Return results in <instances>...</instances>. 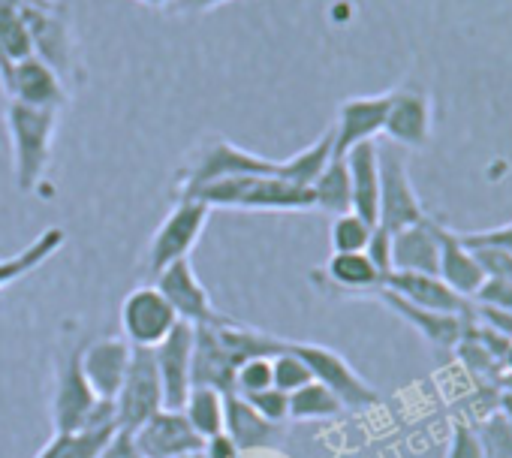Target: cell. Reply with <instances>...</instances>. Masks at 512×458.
Segmentation results:
<instances>
[{
	"label": "cell",
	"mask_w": 512,
	"mask_h": 458,
	"mask_svg": "<svg viewBox=\"0 0 512 458\" xmlns=\"http://www.w3.org/2000/svg\"><path fill=\"white\" fill-rule=\"evenodd\" d=\"M154 287L163 293V299L172 305L178 320L187 323V326H208V323L223 320V314L214 308L208 290L196 278V269H193L190 260H178V263L160 269Z\"/></svg>",
	"instance_id": "obj_12"
},
{
	"label": "cell",
	"mask_w": 512,
	"mask_h": 458,
	"mask_svg": "<svg viewBox=\"0 0 512 458\" xmlns=\"http://www.w3.org/2000/svg\"><path fill=\"white\" fill-rule=\"evenodd\" d=\"M386 112H389V91L344 100L338 106V118L332 127L335 154L344 157L350 148H356L362 142H377V136H383Z\"/></svg>",
	"instance_id": "obj_16"
},
{
	"label": "cell",
	"mask_w": 512,
	"mask_h": 458,
	"mask_svg": "<svg viewBox=\"0 0 512 458\" xmlns=\"http://www.w3.org/2000/svg\"><path fill=\"white\" fill-rule=\"evenodd\" d=\"M380 287L398 293L401 299L428 308V311H440V314H455L464 317L470 314V299H461L458 293H452L437 275H416V272H389Z\"/></svg>",
	"instance_id": "obj_22"
},
{
	"label": "cell",
	"mask_w": 512,
	"mask_h": 458,
	"mask_svg": "<svg viewBox=\"0 0 512 458\" xmlns=\"http://www.w3.org/2000/svg\"><path fill=\"white\" fill-rule=\"evenodd\" d=\"M500 389H512V383H503V386H500Z\"/></svg>",
	"instance_id": "obj_49"
},
{
	"label": "cell",
	"mask_w": 512,
	"mask_h": 458,
	"mask_svg": "<svg viewBox=\"0 0 512 458\" xmlns=\"http://www.w3.org/2000/svg\"><path fill=\"white\" fill-rule=\"evenodd\" d=\"M443 220L425 214L419 223L401 229L392 236V272H416V275H437L440 269V236Z\"/></svg>",
	"instance_id": "obj_18"
},
{
	"label": "cell",
	"mask_w": 512,
	"mask_h": 458,
	"mask_svg": "<svg viewBox=\"0 0 512 458\" xmlns=\"http://www.w3.org/2000/svg\"><path fill=\"white\" fill-rule=\"evenodd\" d=\"M503 368H506V374H512V341H509V347H506V356H503Z\"/></svg>",
	"instance_id": "obj_47"
},
{
	"label": "cell",
	"mask_w": 512,
	"mask_h": 458,
	"mask_svg": "<svg viewBox=\"0 0 512 458\" xmlns=\"http://www.w3.org/2000/svg\"><path fill=\"white\" fill-rule=\"evenodd\" d=\"M181 410L193 431L202 437V443L223 434V392L211 386H193Z\"/></svg>",
	"instance_id": "obj_29"
},
{
	"label": "cell",
	"mask_w": 512,
	"mask_h": 458,
	"mask_svg": "<svg viewBox=\"0 0 512 458\" xmlns=\"http://www.w3.org/2000/svg\"><path fill=\"white\" fill-rule=\"evenodd\" d=\"M211 208L199 199L190 196H178L172 211L163 217V223L154 229L151 245H148V269L157 275L160 269L178 263V260H190V251L196 248L202 229L208 226Z\"/></svg>",
	"instance_id": "obj_8"
},
{
	"label": "cell",
	"mask_w": 512,
	"mask_h": 458,
	"mask_svg": "<svg viewBox=\"0 0 512 458\" xmlns=\"http://www.w3.org/2000/svg\"><path fill=\"white\" fill-rule=\"evenodd\" d=\"M97 458H145V455L139 452V446H136L130 431H115Z\"/></svg>",
	"instance_id": "obj_42"
},
{
	"label": "cell",
	"mask_w": 512,
	"mask_h": 458,
	"mask_svg": "<svg viewBox=\"0 0 512 458\" xmlns=\"http://www.w3.org/2000/svg\"><path fill=\"white\" fill-rule=\"evenodd\" d=\"M64 245H67L64 229L61 226H49V229H43V233L28 248H22L19 254L0 257V290L16 284V281H22V278H28L40 266H46Z\"/></svg>",
	"instance_id": "obj_26"
},
{
	"label": "cell",
	"mask_w": 512,
	"mask_h": 458,
	"mask_svg": "<svg viewBox=\"0 0 512 458\" xmlns=\"http://www.w3.org/2000/svg\"><path fill=\"white\" fill-rule=\"evenodd\" d=\"M0 88H4L7 100L25 103V106H37V109L61 112L70 103V88L40 58H28V61L13 64L7 82L0 85Z\"/></svg>",
	"instance_id": "obj_15"
},
{
	"label": "cell",
	"mask_w": 512,
	"mask_h": 458,
	"mask_svg": "<svg viewBox=\"0 0 512 458\" xmlns=\"http://www.w3.org/2000/svg\"><path fill=\"white\" fill-rule=\"evenodd\" d=\"M314 193V208L338 217L353 211V190H350V172H347V157L332 154L317 181L311 184Z\"/></svg>",
	"instance_id": "obj_28"
},
{
	"label": "cell",
	"mask_w": 512,
	"mask_h": 458,
	"mask_svg": "<svg viewBox=\"0 0 512 458\" xmlns=\"http://www.w3.org/2000/svg\"><path fill=\"white\" fill-rule=\"evenodd\" d=\"M139 4H145V7H154V10H169L172 7V0H139Z\"/></svg>",
	"instance_id": "obj_46"
},
{
	"label": "cell",
	"mask_w": 512,
	"mask_h": 458,
	"mask_svg": "<svg viewBox=\"0 0 512 458\" xmlns=\"http://www.w3.org/2000/svg\"><path fill=\"white\" fill-rule=\"evenodd\" d=\"M97 395L88 386L82 365H79V353L67 356L58 368V386H55V398H52V422L55 431H82L97 407Z\"/></svg>",
	"instance_id": "obj_17"
},
{
	"label": "cell",
	"mask_w": 512,
	"mask_h": 458,
	"mask_svg": "<svg viewBox=\"0 0 512 458\" xmlns=\"http://www.w3.org/2000/svg\"><path fill=\"white\" fill-rule=\"evenodd\" d=\"M58 115L52 109H37L25 106L16 100H7V133L13 145V172H16V187L22 193H34L52 163V145L58 133Z\"/></svg>",
	"instance_id": "obj_3"
},
{
	"label": "cell",
	"mask_w": 512,
	"mask_h": 458,
	"mask_svg": "<svg viewBox=\"0 0 512 458\" xmlns=\"http://www.w3.org/2000/svg\"><path fill=\"white\" fill-rule=\"evenodd\" d=\"M437 278L458 293L461 299H473L479 293V287L485 284V272L479 266V260L473 257L470 248L461 245L458 233L449 226H443V236H440V269Z\"/></svg>",
	"instance_id": "obj_24"
},
{
	"label": "cell",
	"mask_w": 512,
	"mask_h": 458,
	"mask_svg": "<svg viewBox=\"0 0 512 458\" xmlns=\"http://www.w3.org/2000/svg\"><path fill=\"white\" fill-rule=\"evenodd\" d=\"M332 154H335V139H332V127H329L317 142H311L308 148H302L293 157L281 160L284 163V178L299 184V187H311Z\"/></svg>",
	"instance_id": "obj_30"
},
{
	"label": "cell",
	"mask_w": 512,
	"mask_h": 458,
	"mask_svg": "<svg viewBox=\"0 0 512 458\" xmlns=\"http://www.w3.org/2000/svg\"><path fill=\"white\" fill-rule=\"evenodd\" d=\"M425 205L410 181L407 157L398 145H380V211L377 226L386 233H401V229L419 223L425 217Z\"/></svg>",
	"instance_id": "obj_6"
},
{
	"label": "cell",
	"mask_w": 512,
	"mask_h": 458,
	"mask_svg": "<svg viewBox=\"0 0 512 458\" xmlns=\"http://www.w3.org/2000/svg\"><path fill=\"white\" fill-rule=\"evenodd\" d=\"M350 190H353V214L377 226L380 211V142H362L347 154Z\"/></svg>",
	"instance_id": "obj_23"
},
{
	"label": "cell",
	"mask_w": 512,
	"mask_h": 458,
	"mask_svg": "<svg viewBox=\"0 0 512 458\" xmlns=\"http://www.w3.org/2000/svg\"><path fill=\"white\" fill-rule=\"evenodd\" d=\"M431 127H434V103L428 91L416 85H398L389 91L383 136L392 145L419 151L431 142Z\"/></svg>",
	"instance_id": "obj_11"
},
{
	"label": "cell",
	"mask_w": 512,
	"mask_h": 458,
	"mask_svg": "<svg viewBox=\"0 0 512 458\" xmlns=\"http://www.w3.org/2000/svg\"><path fill=\"white\" fill-rule=\"evenodd\" d=\"M365 257L380 272V278H386L392 272V233H386L383 226H374V233L368 239V248H365Z\"/></svg>",
	"instance_id": "obj_39"
},
{
	"label": "cell",
	"mask_w": 512,
	"mask_h": 458,
	"mask_svg": "<svg viewBox=\"0 0 512 458\" xmlns=\"http://www.w3.org/2000/svg\"><path fill=\"white\" fill-rule=\"evenodd\" d=\"M497 410L506 416V422L512 425V389H500L497 395Z\"/></svg>",
	"instance_id": "obj_45"
},
{
	"label": "cell",
	"mask_w": 512,
	"mask_h": 458,
	"mask_svg": "<svg viewBox=\"0 0 512 458\" xmlns=\"http://www.w3.org/2000/svg\"><path fill=\"white\" fill-rule=\"evenodd\" d=\"M371 233H374V226L353 211L332 217V229H329L332 254H365Z\"/></svg>",
	"instance_id": "obj_32"
},
{
	"label": "cell",
	"mask_w": 512,
	"mask_h": 458,
	"mask_svg": "<svg viewBox=\"0 0 512 458\" xmlns=\"http://www.w3.org/2000/svg\"><path fill=\"white\" fill-rule=\"evenodd\" d=\"M290 350L308 365L311 377L326 386L344 407L350 410H368L380 401V392L332 347L308 344V341H290Z\"/></svg>",
	"instance_id": "obj_7"
},
{
	"label": "cell",
	"mask_w": 512,
	"mask_h": 458,
	"mask_svg": "<svg viewBox=\"0 0 512 458\" xmlns=\"http://www.w3.org/2000/svg\"><path fill=\"white\" fill-rule=\"evenodd\" d=\"M223 434L238 452L263 449L278 434V425L266 422L241 395H223Z\"/></svg>",
	"instance_id": "obj_25"
},
{
	"label": "cell",
	"mask_w": 512,
	"mask_h": 458,
	"mask_svg": "<svg viewBox=\"0 0 512 458\" xmlns=\"http://www.w3.org/2000/svg\"><path fill=\"white\" fill-rule=\"evenodd\" d=\"M476 440L485 458H512V425L500 410H491L479 422H473Z\"/></svg>",
	"instance_id": "obj_33"
},
{
	"label": "cell",
	"mask_w": 512,
	"mask_h": 458,
	"mask_svg": "<svg viewBox=\"0 0 512 458\" xmlns=\"http://www.w3.org/2000/svg\"><path fill=\"white\" fill-rule=\"evenodd\" d=\"M272 389V356H253L235 368L232 377V395L250 398Z\"/></svg>",
	"instance_id": "obj_35"
},
{
	"label": "cell",
	"mask_w": 512,
	"mask_h": 458,
	"mask_svg": "<svg viewBox=\"0 0 512 458\" xmlns=\"http://www.w3.org/2000/svg\"><path fill=\"white\" fill-rule=\"evenodd\" d=\"M232 0H172V7L166 10L169 16H196V13H211Z\"/></svg>",
	"instance_id": "obj_43"
},
{
	"label": "cell",
	"mask_w": 512,
	"mask_h": 458,
	"mask_svg": "<svg viewBox=\"0 0 512 458\" xmlns=\"http://www.w3.org/2000/svg\"><path fill=\"white\" fill-rule=\"evenodd\" d=\"M196 350H193V386H211L223 395L232 392L235 368L253 356H275L287 341L272 338L266 332L244 329L229 323L226 317L208 326H193Z\"/></svg>",
	"instance_id": "obj_1"
},
{
	"label": "cell",
	"mask_w": 512,
	"mask_h": 458,
	"mask_svg": "<svg viewBox=\"0 0 512 458\" xmlns=\"http://www.w3.org/2000/svg\"><path fill=\"white\" fill-rule=\"evenodd\" d=\"M470 302H482V305H494V308L512 311V281L485 278V284L479 287V293H476Z\"/></svg>",
	"instance_id": "obj_40"
},
{
	"label": "cell",
	"mask_w": 512,
	"mask_h": 458,
	"mask_svg": "<svg viewBox=\"0 0 512 458\" xmlns=\"http://www.w3.org/2000/svg\"><path fill=\"white\" fill-rule=\"evenodd\" d=\"M374 299H380L395 317H401L407 326H413L437 353H452L455 344L461 341V332H464V317H455V314H440V311H428V308H419L407 299H401L398 293L380 287L371 293Z\"/></svg>",
	"instance_id": "obj_20"
},
{
	"label": "cell",
	"mask_w": 512,
	"mask_h": 458,
	"mask_svg": "<svg viewBox=\"0 0 512 458\" xmlns=\"http://www.w3.org/2000/svg\"><path fill=\"white\" fill-rule=\"evenodd\" d=\"M311 380L314 377H311L308 365L290 350V341H287L284 350L272 356V386L281 389V392H287V395H293L296 389L308 386Z\"/></svg>",
	"instance_id": "obj_34"
},
{
	"label": "cell",
	"mask_w": 512,
	"mask_h": 458,
	"mask_svg": "<svg viewBox=\"0 0 512 458\" xmlns=\"http://www.w3.org/2000/svg\"><path fill=\"white\" fill-rule=\"evenodd\" d=\"M256 413H260L266 422H272V425H284V422H290V395L287 392H281V389H266V392H260V395H250V398H244Z\"/></svg>",
	"instance_id": "obj_36"
},
{
	"label": "cell",
	"mask_w": 512,
	"mask_h": 458,
	"mask_svg": "<svg viewBox=\"0 0 512 458\" xmlns=\"http://www.w3.org/2000/svg\"><path fill=\"white\" fill-rule=\"evenodd\" d=\"M178 323V314L157 287H136L121 305L124 341L139 350H154L157 344H163Z\"/></svg>",
	"instance_id": "obj_10"
},
{
	"label": "cell",
	"mask_w": 512,
	"mask_h": 458,
	"mask_svg": "<svg viewBox=\"0 0 512 458\" xmlns=\"http://www.w3.org/2000/svg\"><path fill=\"white\" fill-rule=\"evenodd\" d=\"M461 245L476 251V248H494L503 254H512V220L491 226V229H476V233H458Z\"/></svg>",
	"instance_id": "obj_37"
},
{
	"label": "cell",
	"mask_w": 512,
	"mask_h": 458,
	"mask_svg": "<svg viewBox=\"0 0 512 458\" xmlns=\"http://www.w3.org/2000/svg\"><path fill=\"white\" fill-rule=\"evenodd\" d=\"M202 455L205 458H238V449L232 446V440L226 434H217L202 443Z\"/></svg>",
	"instance_id": "obj_44"
},
{
	"label": "cell",
	"mask_w": 512,
	"mask_h": 458,
	"mask_svg": "<svg viewBox=\"0 0 512 458\" xmlns=\"http://www.w3.org/2000/svg\"><path fill=\"white\" fill-rule=\"evenodd\" d=\"M473 257L479 260L485 278H503V281H512V254H503V251H494V248H476Z\"/></svg>",
	"instance_id": "obj_41"
},
{
	"label": "cell",
	"mask_w": 512,
	"mask_h": 458,
	"mask_svg": "<svg viewBox=\"0 0 512 458\" xmlns=\"http://www.w3.org/2000/svg\"><path fill=\"white\" fill-rule=\"evenodd\" d=\"M112 404H115L118 431H130V434L142 422H148L157 410H163V386H160V374H157L151 350L133 347L130 371H127Z\"/></svg>",
	"instance_id": "obj_9"
},
{
	"label": "cell",
	"mask_w": 512,
	"mask_h": 458,
	"mask_svg": "<svg viewBox=\"0 0 512 458\" xmlns=\"http://www.w3.org/2000/svg\"><path fill=\"white\" fill-rule=\"evenodd\" d=\"M22 16L31 31L34 58L52 67L67 88L85 82V64L79 55V40L73 19L58 0H22Z\"/></svg>",
	"instance_id": "obj_4"
},
{
	"label": "cell",
	"mask_w": 512,
	"mask_h": 458,
	"mask_svg": "<svg viewBox=\"0 0 512 458\" xmlns=\"http://www.w3.org/2000/svg\"><path fill=\"white\" fill-rule=\"evenodd\" d=\"M190 199L208 208H238V211H311V187H299L281 175H232L211 181L190 193Z\"/></svg>",
	"instance_id": "obj_2"
},
{
	"label": "cell",
	"mask_w": 512,
	"mask_h": 458,
	"mask_svg": "<svg viewBox=\"0 0 512 458\" xmlns=\"http://www.w3.org/2000/svg\"><path fill=\"white\" fill-rule=\"evenodd\" d=\"M446 458H485L482 446L476 440V431H473V425L467 419L452 422V437H449Z\"/></svg>",
	"instance_id": "obj_38"
},
{
	"label": "cell",
	"mask_w": 512,
	"mask_h": 458,
	"mask_svg": "<svg viewBox=\"0 0 512 458\" xmlns=\"http://www.w3.org/2000/svg\"><path fill=\"white\" fill-rule=\"evenodd\" d=\"M130 359H133V347L124 338H103V341L88 344L79 353L82 374H85L88 386L94 389V395L103 401H115V395L130 371Z\"/></svg>",
	"instance_id": "obj_19"
},
{
	"label": "cell",
	"mask_w": 512,
	"mask_h": 458,
	"mask_svg": "<svg viewBox=\"0 0 512 458\" xmlns=\"http://www.w3.org/2000/svg\"><path fill=\"white\" fill-rule=\"evenodd\" d=\"M232 175H281L284 178V163L253 154L238 148L235 142L223 139V136H205L193 154L187 157V163L178 169L175 175V193L178 196H190L199 187L220 181V178H232Z\"/></svg>",
	"instance_id": "obj_5"
},
{
	"label": "cell",
	"mask_w": 512,
	"mask_h": 458,
	"mask_svg": "<svg viewBox=\"0 0 512 458\" xmlns=\"http://www.w3.org/2000/svg\"><path fill=\"white\" fill-rule=\"evenodd\" d=\"M193 350H196V332L187 323H178L172 335L151 350L163 386V407L169 410H181L193 389Z\"/></svg>",
	"instance_id": "obj_13"
},
{
	"label": "cell",
	"mask_w": 512,
	"mask_h": 458,
	"mask_svg": "<svg viewBox=\"0 0 512 458\" xmlns=\"http://www.w3.org/2000/svg\"><path fill=\"white\" fill-rule=\"evenodd\" d=\"M115 431V404L100 398L82 431H55V437L37 452V458H97Z\"/></svg>",
	"instance_id": "obj_21"
},
{
	"label": "cell",
	"mask_w": 512,
	"mask_h": 458,
	"mask_svg": "<svg viewBox=\"0 0 512 458\" xmlns=\"http://www.w3.org/2000/svg\"><path fill=\"white\" fill-rule=\"evenodd\" d=\"M320 278L350 296H371L374 290H380L383 281L365 254H332Z\"/></svg>",
	"instance_id": "obj_27"
},
{
	"label": "cell",
	"mask_w": 512,
	"mask_h": 458,
	"mask_svg": "<svg viewBox=\"0 0 512 458\" xmlns=\"http://www.w3.org/2000/svg\"><path fill=\"white\" fill-rule=\"evenodd\" d=\"M344 404L317 380L290 395V422H323L341 416Z\"/></svg>",
	"instance_id": "obj_31"
},
{
	"label": "cell",
	"mask_w": 512,
	"mask_h": 458,
	"mask_svg": "<svg viewBox=\"0 0 512 458\" xmlns=\"http://www.w3.org/2000/svg\"><path fill=\"white\" fill-rule=\"evenodd\" d=\"M178 458H205V455H202V449H199V452H190V455H178Z\"/></svg>",
	"instance_id": "obj_48"
},
{
	"label": "cell",
	"mask_w": 512,
	"mask_h": 458,
	"mask_svg": "<svg viewBox=\"0 0 512 458\" xmlns=\"http://www.w3.org/2000/svg\"><path fill=\"white\" fill-rule=\"evenodd\" d=\"M133 440L145 458H178L202 449V437L187 422L184 410H157L148 422L133 431Z\"/></svg>",
	"instance_id": "obj_14"
}]
</instances>
